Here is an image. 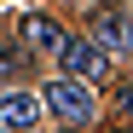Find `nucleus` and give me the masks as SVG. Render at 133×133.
<instances>
[{"label":"nucleus","mask_w":133,"mask_h":133,"mask_svg":"<svg viewBox=\"0 0 133 133\" xmlns=\"http://www.w3.org/2000/svg\"><path fill=\"white\" fill-rule=\"evenodd\" d=\"M116 133H133V127H116Z\"/></svg>","instance_id":"obj_8"},{"label":"nucleus","mask_w":133,"mask_h":133,"mask_svg":"<svg viewBox=\"0 0 133 133\" xmlns=\"http://www.w3.org/2000/svg\"><path fill=\"white\" fill-rule=\"evenodd\" d=\"M122 104H127V116H133V87H127V93H122Z\"/></svg>","instance_id":"obj_7"},{"label":"nucleus","mask_w":133,"mask_h":133,"mask_svg":"<svg viewBox=\"0 0 133 133\" xmlns=\"http://www.w3.org/2000/svg\"><path fill=\"white\" fill-rule=\"evenodd\" d=\"M17 58H23V52H6V46H0V75H17Z\"/></svg>","instance_id":"obj_6"},{"label":"nucleus","mask_w":133,"mask_h":133,"mask_svg":"<svg viewBox=\"0 0 133 133\" xmlns=\"http://www.w3.org/2000/svg\"><path fill=\"white\" fill-rule=\"evenodd\" d=\"M87 41H93L98 52H133V23H127L122 12H98V17H93V35H87Z\"/></svg>","instance_id":"obj_4"},{"label":"nucleus","mask_w":133,"mask_h":133,"mask_svg":"<svg viewBox=\"0 0 133 133\" xmlns=\"http://www.w3.org/2000/svg\"><path fill=\"white\" fill-rule=\"evenodd\" d=\"M17 35H23V46L29 52H58V41H64V29L52 23V17H23V23H17Z\"/></svg>","instance_id":"obj_5"},{"label":"nucleus","mask_w":133,"mask_h":133,"mask_svg":"<svg viewBox=\"0 0 133 133\" xmlns=\"http://www.w3.org/2000/svg\"><path fill=\"white\" fill-rule=\"evenodd\" d=\"M35 122H41V98L23 87H6L0 93V133H29Z\"/></svg>","instance_id":"obj_3"},{"label":"nucleus","mask_w":133,"mask_h":133,"mask_svg":"<svg viewBox=\"0 0 133 133\" xmlns=\"http://www.w3.org/2000/svg\"><path fill=\"white\" fill-rule=\"evenodd\" d=\"M41 104L52 110L58 122H70V127H81V122H93V93H87V81H70V75H58V81H46V93H41Z\"/></svg>","instance_id":"obj_1"},{"label":"nucleus","mask_w":133,"mask_h":133,"mask_svg":"<svg viewBox=\"0 0 133 133\" xmlns=\"http://www.w3.org/2000/svg\"><path fill=\"white\" fill-rule=\"evenodd\" d=\"M58 64H64V75H70V81H104V75H110V52H98L87 35L58 41Z\"/></svg>","instance_id":"obj_2"}]
</instances>
